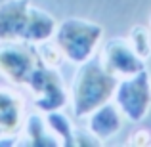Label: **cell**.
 Here are the masks:
<instances>
[{
	"label": "cell",
	"mask_w": 151,
	"mask_h": 147,
	"mask_svg": "<svg viewBox=\"0 0 151 147\" xmlns=\"http://www.w3.org/2000/svg\"><path fill=\"white\" fill-rule=\"evenodd\" d=\"M58 21L31 0H6L0 4V42L23 40L40 44L54 38Z\"/></svg>",
	"instance_id": "obj_1"
},
{
	"label": "cell",
	"mask_w": 151,
	"mask_h": 147,
	"mask_svg": "<svg viewBox=\"0 0 151 147\" xmlns=\"http://www.w3.org/2000/svg\"><path fill=\"white\" fill-rule=\"evenodd\" d=\"M117 84L119 78L107 73L100 61L88 59V61L81 63L69 88L73 115L77 118H86L92 111L111 101Z\"/></svg>",
	"instance_id": "obj_2"
},
{
	"label": "cell",
	"mask_w": 151,
	"mask_h": 147,
	"mask_svg": "<svg viewBox=\"0 0 151 147\" xmlns=\"http://www.w3.org/2000/svg\"><path fill=\"white\" fill-rule=\"evenodd\" d=\"M103 38V27L84 17H67L58 23L54 40L67 61L81 63L94 57Z\"/></svg>",
	"instance_id": "obj_3"
},
{
	"label": "cell",
	"mask_w": 151,
	"mask_h": 147,
	"mask_svg": "<svg viewBox=\"0 0 151 147\" xmlns=\"http://www.w3.org/2000/svg\"><path fill=\"white\" fill-rule=\"evenodd\" d=\"M115 105L130 122H142L151 109V77L147 69L126 78H119L113 96Z\"/></svg>",
	"instance_id": "obj_4"
},
{
	"label": "cell",
	"mask_w": 151,
	"mask_h": 147,
	"mask_svg": "<svg viewBox=\"0 0 151 147\" xmlns=\"http://www.w3.org/2000/svg\"><path fill=\"white\" fill-rule=\"evenodd\" d=\"M44 65L37 44L23 40L0 42V75L14 84H25L31 80L33 73Z\"/></svg>",
	"instance_id": "obj_5"
},
{
	"label": "cell",
	"mask_w": 151,
	"mask_h": 147,
	"mask_svg": "<svg viewBox=\"0 0 151 147\" xmlns=\"http://www.w3.org/2000/svg\"><path fill=\"white\" fill-rule=\"evenodd\" d=\"M27 86L33 92L35 107L42 113L63 109L69 101V90L55 67L40 65L33 73Z\"/></svg>",
	"instance_id": "obj_6"
},
{
	"label": "cell",
	"mask_w": 151,
	"mask_h": 147,
	"mask_svg": "<svg viewBox=\"0 0 151 147\" xmlns=\"http://www.w3.org/2000/svg\"><path fill=\"white\" fill-rule=\"evenodd\" d=\"M100 63L115 78H126L145 69V61L134 52L126 37H115L101 48Z\"/></svg>",
	"instance_id": "obj_7"
},
{
	"label": "cell",
	"mask_w": 151,
	"mask_h": 147,
	"mask_svg": "<svg viewBox=\"0 0 151 147\" xmlns=\"http://www.w3.org/2000/svg\"><path fill=\"white\" fill-rule=\"evenodd\" d=\"M25 122V101L10 86H0V132L2 136H12L21 130Z\"/></svg>",
	"instance_id": "obj_8"
},
{
	"label": "cell",
	"mask_w": 151,
	"mask_h": 147,
	"mask_svg": "<svg viewBox=\"0 0 151 147\" xmlns=\"http://www.w3.org/2000/svg\"><path fill=\"white\" fill-rule=\"evenodd\" d=\"M122 118L124 117H122L121 109L111 99V101H107L105 105L98 107L96 111H92L86 117V130L92 132L103 143V141L111 140L113 136L119 134V130L122 128Z\"/></svg>",
	"instance_id": "obj_9"
},
{
	"label": "cell",
	"mask_w": 151,
	"mask_h": 147,
	"mask_svg": "<svg viewBox=\"0 0 151 147\" xmlns=\"http://www.w3.org/2000/svg\"><path fill=\"white\" fill-rule=\"evenodd\" d=\"M25 140L23 143L29 145H59V140L54 136L52 128L46 122V117L40 115H29L23 122Z\"/></svg>",
	"instance_id": "obj_10"
},
{
	"label": "cell",
	"mask_w": 151,
	"mask_h": 147,
	"mask_svg": "<svg viewBox=\"0 0 151 147\" xmlns=\"http://www.w3.org/2000/svg\"><path fill=\"white\" fill-rule=\"evenodd\" d=\"M46 122L52 128L54 136L59 140V145H73L75 143V126L71 124L69 117H65L63 113L58 111H50V113H44Z\"/></svg>",
	"instance_id": "obj_11"
},
{
	"label": "cell",
	"mask_w": 151,
	"mask_h": 147,
	"mask_svg": "<svg viewBox=\"0 0 151 147\" xmlns=\"http://www.w3.org/2000/svg\"><path fill=\"white\" fill-rule=\"evenodd\" d=\"M128 42L144 61L151 57V29L149 25H136L128 33Z\"/></svg>",
	"instance_id": "obj_12"
},
{
	"label": "cell",
	"mask_w": 151,
	"mask_h": 147,
	"mask_svg": "<svg viewBox=\"0 0 151 147\" xmlns=\"http://www.w3.org/2000/svg\"><path fill=\"white\" fill-rule=\"evenodd\" d=\"M128 143L132 145H151V132L147 128H140L128 138Z\"/></svg>",
	"instance_id": "obj_13"
},
{
	"label": "cell",
	"mask_w": 151,
	"mask_h": 147,
	"mask_svg": "<svg viewBox=\"0 0 151 147\" xmlns=\"http://www.w3.org/2000/svg\"><path fill=\"white\" fill-rule=\"evenodd\" d=\"M149 29H151V14H149Z\"/></svg>",
	"instance_id": "obj_14"
}]
</instances>
